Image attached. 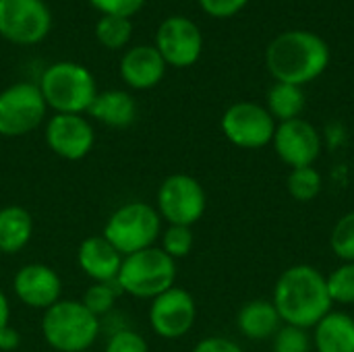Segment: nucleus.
I'll return each instance as SVG.
<instances>
[{
    "label": "nucleus",
    "instance_id": "obj_1",
    "mask_svg": "<svg viewBox=\"0 0 354 352\" xmlns=\"http://www.w3.org/2000/svg\"><path fill=\"white\" fill-rule=\"evenodd\" d=\"M272 303L282 324L305 330L315 328L334 307L326 276L307 263L290 266L278 276Z\"/></svg>",
    "mask_w": 354,
    "mask_h": 352
},
{
    "label": "nucleus",
    "instance_id": "obj_2",
    "mask_svg": "<svg viewBox=\"0 0 354 352\" xmlns=\"http://www.w3.org/2000/svg\"><path fill=\"white\" fill-rule=\"evenodd\" d=\"M328 44L309 31H286L278 35L266 52V64L274 79L299 87L317 79L328 68Z\"/></svg>",
    "mask_w": 354,
    "mask_h": 352
},
{
    "label": "nucleus",
    "instance_id": "obj_3",
    "mask_svg": "<svg viewBox=\"0 0 354 352\" xmlns=\"http://www.w3.org/2000/svg\"><path fill=\"white\" fill-rule=\"evenodd\" d=\"M37 87L46 106L56 114H83L97 95L93 75L83 64L68 60L50 64L41 73Z\"/></svg>",
    "mask_w": 354,
    "mask_h": 352
},
{
    "label": "nucleus",
    "instance_id": "obj_4",
    "mask_svg": "<svg viewBox=\"0 0 354 352\" xmlns=\"http://www.w3.org/2000/svg\"><path fill=\"white\" fill-rule=\"evenodd\" d=\"M44 340L58 352H83L100 334V317H95L81 301H58L44 311Z\"/></svg>",
    "mask_w": 354,
    "mask_h": 352
},
{
    "label": "nucleus",
    "instance_id": "obj_5",
    "mask_svg": "<svg viewBox=\"0 0 354 352\" xmlns=\"http://www.w3.org/2000/svg\"><path fill=\"white\" fill-rule=\"evenodd\" d=\"M174 280L176 261L158 247H149L122 257V266L116 278L122 295L151 301L172 288Z\"/></svg>",
    "mask_w": 354,
    "mask_h": 352
},
{
    "label": "nucleus",
    "instance_id": "obj_6",
    "mask_svg": "<svg viewBox=\"0 0 354 352\" xmlns=\"http://www.w3.org/2000/svg\"><path fill=\"white\" fill-rule=\"evenodd\" d=\"M160 232L162 216L145 201L120 205L104 226V237L122 257L153 247Z\"/></svg>",
    "mask_w": 354,
    "mask_h": 352
},
{
    "label": "nucleus",
    "instance_id": "obj_7",
    "mask_svg": "<svg viewBox=\"0 0 354 352\" xmlns=\"http://www.w3.org/2000/svg\"><path fill=\"white\" fill-rule=\"evenodd\" d=\"M205 207V191L189 174H172L158 189V214L170 226H193L203 218Z\"/></svg>",
    "mask_w": 354,
    "mask_h": 352
},
{
    "label": "nucleus",
    "instance_id": "obj_8",
    "mask_svg": "<svg viewBox=\"0 0 354 352\" xmlns=\"http://www.w3.org/2000/svg\"><path fill=\"white\" fill-rule=\"evenodd\" d=\"M48 106L37 85L15 83L0 91V135L23 137L46 118Z\"/></svg>",
    "mask_w": 354,
    "mask_h": 352
},
{
    "label": "nucleus",
    "instance_id": "obj_9",
    "mask_svg": "<svg viewBox=\"0 0 354 352\" xmlns=\"http://www.w3.org/2000/svg\"><path fill=\"white\" fill-rule=\"evenodd\" d=\"M52 27L44 0H0V35L19 46L39 44Z\"/></svg>",
    "mask_w": 354,
    "mask_h": 352
},
{
    "label": "nucleus",
    "instance_id": "obj_10",
    "mask_svg": "<svg viewBox=\"0 0 354 352\" xmlns=\"http://www.w3.org/2000/svg\"><path fill=\"white\" fill-rule=\"evenodd\" d=\"M276 120L268 108L253 102H236L222 116L224 137L243 149H261L272 143Z\"/></svg>",
    "mask_w": 354,
    "mask_h": 352
},
{
    "label": "nucleus",
    "instance_id": "obj_11",
    "mask_svg": "<svg viewBox=\"0 0 354 352\" xmlns=\"http://www.w3.org/2000/svg\"><path fill=\"white\" fill-rule=\"evenodd\" d=\"M197 319V305L189 290L172 286L151 301L149 324L160 338L176 340L191 332Z\"/></svg>",
    "mask_w": 354,
    "mask_h": 352
},
{
    "label": "nucleus",
    "instance_id": "obj_12",
    "mask_svg": "<svg viewBox=\"0 0 354 352\" xmlns=\"http://www.w3.org/2000/svg\"><path fill=\"white\" fill-rule=\"evenodd\" d=\"M156 50L166 64L185 68L199 60L203 50V35L199 27L187 17H168L156 33Z\"/></svg>",
    "mask_w": 354,
    "mask_h": 352
},
{
    "label": "nucleus",
    "instance_id": "obj_13",
    "mask_svg": "<svg viewBox=\"0 0 354 352\" xmlns=\"http://www.w3.org/2000/svg\"><path fill=\"white\" fill-rule=\"evenodd\" d=\"M272 143L278 158L290 168L313 166L322 154V137L317 129L303 118L280 122Z\"/></svg>",
    "mask_w": 354,
    "mask_h": 352
},
{
    "label": "nucleus",
    "instance_id": "obj_14",
    "mask_svg": "<svg viewBox=\"0 0 354 352\" xmlns=\"http://www.w3.org/2000/svg\"><path fill=\"white\" fill-rule=\"evenodd\" d=\"M46 143L56 156L77 162L91 151L95 133L81 114H54L46 124Z\"/></svg>",
    "mask_w": 354,
    "mask_h": 352
},
{
    "label": "nucleus",
    "instance_id": "obj_15",
    "mask_svg": "<svg viewBox=\"0 0 354 352\" xmlns=\"http://www.w3.org/2000/svg\"><path fill=\"white\" fill-rule=\"evenodd\" d=\"M17 299L31 309H50L60 301L62 282L60 276L44 263L23 266L12 282Z\"/></svg>",
    "mask_w": 354,
    "mask_h": 352
},
{
    "label": "nucleus",
    "instance_id": "obj_16",
    "mask_svg": "<svg viewBox=\"0 0 354 352\" xmlns=\"http://www.w3.org/2000/svg\"><path fill=\"white\" fill-rule=\"evenodd\" d=\"M77 261L93 282H112L118 278L122 255L108 243L104 234H93L79 245Z\"/></svg>",
    "mask_w": 354,
    "mask_h": 352
},
{
    "label": "nucleus",
    "instance_id": "obj_17",
    "mask_svg": "<svg viewBox=\"0 0 354 352\" xmlns=\"http://www.w3.org/2000/svg\"><path fill=\"white\" fill-rule=\"evenodd\" d=\"M166 66L156 46H135L122 56L120 75L133 89H151L164 79Z\"/></svg>",
    "mask_w": 354,
    "mask_h": 352
},
{
    "label": "nucleus",
    "instance_id": "obj_18",
    "mask_svg": "<svg viewBox=\"0 0 354 352\" xmlns=\"http://www.w3.org/2000/svg\"><path fill=\"white\" fill-rule=\"evenodd\" d=\"M236 328L239 332L255 342L272 340L276 332L282 328V319L272 301L255 299L245 303L236 313Z\"/></svg>",
    "mask_w": 354,
    "mask_h": 352
},
{
    "label": "nucleus",
    "instance_id": "obj_19",
    "mask_svg": "<svg viewBox=\"0 0 354 352\" xmlns=\"http://www.w3.org/2000/svg\"><path fill=\"white\" fill-rule=\"evenodd\" d=\"M315 352H354V317L346 311H330L313 328Z\"/></svg>",
    "mask_w": 354,
    "mask_h": 352
},
{
    "label": "nucleus",
    "instance_id": "obj_20",
    "mask_svg": "<svg viewBox=\"0 0 354 352\" xmlns=\"http://www.w3.org/2000/svg\"><path fill=\"white\" fill-rule=\"evenodd\" d=\"M95 120L114 127V129H124L133 124L137 116V104L131 93L120 91V89H108V91H97L95 100L91 102L87 110Z\"/></svg>",
    "mask_w": 354,
    "mask_h": 352
},
{
    "label": "nucleus",
    "instance_id": "obj_21",
    "mask_svg": "<svg viewBox=\"0 0 354 352\" xmlns=\"http://www.w3.org/2000/svg\"><path fill=\"white\" fill-rule=\"evenodd\" d=\"M33 234V218L21 205H6L0 210V253H19Z\"/></svg>",
    "mask_w": 354,
    "mask_h": 352
},
{
    "label": "nucleus",
    "instance_id": "obj_22",
    "mask_svg": "<svg viewBox=\"0 0 354 352\" xmlns=\"http://www.w3.org/2000/svg\"><path fill=\"white\" fill-rule=\"evenodd\" d=\"M305 91L299 85L290 83H278L272 85L268 91V112L274 116V120L286 122L292 118H301V112L305 110Z\"/></svg>",
    "mask_w": 354,
    "mask_h": 352
},
{
    "label": "nucleus",
    "instance_id": "obj_23",
    "mask_svg": "<svg viewBox=\"0 0 354 352\" xmlns=\"http://www.w3.org/2000/svg\"><path fill=\"white\" fill-rule=\"evenodd\" d=\"M286 189L295 201L309 203L313 201L322 189H324V178L317 168L313 166H303V168H292L286 178Z\"/></svg>",
    "mask_w": 354,
    "mask_h": 352
},
{
    "label": "nucleus",
    "instance_id": "obj_24",
    "mask_svg": "<svg viewBox=\"0 0 354 352\" xmlns=\"http://www.w3.org/2000/svg\"><path fill=\"white\" fill-rule=\"evenodd\" d=\"M95 37L102 46L110 50H120L133 37V23L127 17L102 15L95 23Z\"/></svg>",
    "mask_w": 354,
    "mask_h": 352
},
{
    "label": "nucleus",
    "instance_id": "obj_25",
    "mask_svg": "<svg viewBox=\"0 0 354 352\" xmlns=\"http://www.w3.org/2000/svg\"><path fill=\"white\" fill-rule=\"evenodd\" d=\"M330 247L342 263L354 261V210L344 214L334 224L330 234Z\"/></svg>",
    "mask_w": 354,
    "mask_h": 352
},
{
    "label": "nucleus",
    "instance_id": "obj_26",
    "mask_svg": "<svg viewBox=\"0 0 354 352\" xmlns=\"http://www.w3.org/2000/svg\"><path fill=\"white\" fill-rule=\"evenodd\" d=\"M120 295H122V290H120V286H118L116 280H112V282H95L93 286L87 288V293H85V297H83L81 303L95 317H100V315L108 313L114 307V303H116V299Z\"/></svg>",
    "mask_w": 354,
    "mask_h": 352
},
{
    "label": "nucleus",
    "instance_id": "obj_27",
    "mask_svg": "<svg viewBox=\"0 0 354 352\" xmlns=\"http://www.w3.org/2000/svg\"><path fill=\"white\" fill-rule=\"evenodd\" d=\"M328 280V293L332 303L338 305H354V261L338 266Z\"/></svg>",
    "mask_w": 354,
    "mask_h": 352
},
{
    "label": "nucleus",
    "instance_id": "obj_28",
    "mask_svg": "<svg viewBox=\"0 0 354 352\" xmlns=\"http://www.w3.org/2000/svg\"><path fill=\"white\" fill-rule=\"evenodd\" d=\"M313 338L309 330L282 324V328L272 338V352H311Z\"/></svg>",
    "mask_w": 354,
    "mask_h": 352
},
{
    "label": "nucleus",
    "instance_id": "obj_29",
    "mask_svg": "<svg viewBox=\"0 0 354 352\" xmlns=\"http://www.w3.org/2000/svg\"><path fill=\"white\" fill-rule=\"evenodd\" d=\"M193 230L191 226H168L162 234V251L170 255L174 261L187 257L193 249Z\"/></svg>",
    "mask_w": 354,
    "mask_h": 352
},
{
    "label": "nucleus",
    "instance_id": "obj_30",
    "mask_svg": "<svg viewBox=\"0 0 354 352\" xmlns=\"http://www.w3.org/2000/svg\"><path fill=\"white\" fill-rule=\"evenodd\" d=\"M106 352H149L145 338L133 330H118L110 336Z\"/></svg>",
    "mask_w": 354,
    "mask_h": 352
},
{
    "label": "nucleus",
    "instance_id": "obj_31",
    "mask_svg": "<svg viewBox=\"0 0 354 352\" xmlns=\"http://www.w3.org/2000/svg\"><path fill=\"white\" fill-rule=\"evenodd\" d=\"M89 4L95 10H100L102 15H114V17L131 19L135 12L141 10L145 0H89Z\"/></svg>",
    "mask_w": 354,
    "mask_h": 352
},
{
    "label": "nucleus",
    "instance_id": "obj_32",
    "mask_svg": "<svg viewBox=\"0 0 354 352\" xmlns=\"http://www.w3.org/2000/svg\"><path fill=\"white\" fill-rule=\"evenodd\" d=\"M199 4L207 15L216 19H226L236 15L247 4V0H199Z\"/></svg>",
    "mask_w": 354,
    "mask_h": 352
},
{
    "label": "nucleus",
    "instance_id": "obj_33",
    "mask_svg": "<svg viewBox=\"0 0 354 352\" xmlns=\"http://www.w3.org/2000/svg\"><path fill=\"white\" fill-rule=\"evenodd\" d=\"M193 352H245L234 340L224 336H209L195 344Z\"/></svg>",
    "mask_w": 354,
    "mask_h": 352
},
{
    "label": "nucleus",
    "instance_id": "obj_34",
    "mask_svg": "<svg viewBox=\"0 0 354 352\" xmlns=\"http://www.w3.org/2000/svg\"><path fill=\"white\" fill-rule=\"evenodd\" d=\"M19 342H21V336H19V332H17L15 328L6 326V328L0 332V351L12 352L19 346Z\"/></svg>",
    "mask_w": 354,
    "mask_h": 352
},
{
    "label": "nucleus",
    "instance_id": "obj_35",
    "mask_svg": "<svg viewBox=\"0 0 354 352\" xmlns=\"http://www.w3.org/2000/svg\"><path fill=\"white\" fill-rule=\"evenodd\" d=\"M8 319H10V305H8V301H6L4 293L0 290V332H2L6 326H10V324H8Z\"/></svg>",
    "mask_w": 354,
    "mask_h": 352
},
{
    "label": "nucleus",
    "instance_id": "obj_36",
    "mask_svg": "<svg viewBox=\"0 0 354 352\" xmlns=\"http://www.w3.org/2000/svg\"><path fill=\"white\" fill-rule=\"evenodd\" d=\"M83 352H91V351H83Z\"/></svg>",
    "mask_w": 354,
    "mask_h": 352
}]
</instances>
